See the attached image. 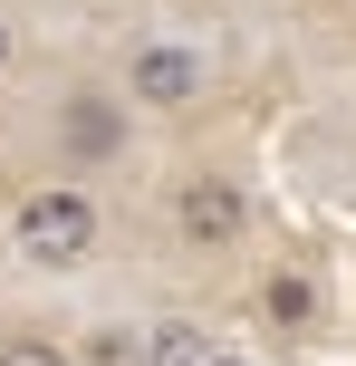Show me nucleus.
Wrapping results in <instances>:
<instances>
[{"label": "nucleus", "instance_id": "obj_1", "mask_svg": "<svg viewBox=\"0 0 356 366\" xmlns=\"http://www.w3.org/2000/svg\"><path fill=\"white\" fill-rule=\"evenodd\" d=\"M10 251L29 260V270H77V260L96 251V202L77 193V183H29V193L10 202Z\"/></svg>", "mask_w": 356, "mask_h": 366}, {"label": "nucleus", "instance_id": "obj_2", "mask_svg": "<svg viewBox=\"0 0 356 366\" xmlns=\"http://www.w3.org/2000/svg\"><path fill=\"white\" fill-rule=\"evenodd\" d=\"M212 97V58L193 49V39H145V49L126 58V107L145 116H193Z\"/></svg>", "mask_w": 356, "mask_h": 366}, {"label": "nucleus", "instance_id": "obj_3", "mask_svg": "<svg viewBox=\"0 0 356 366\" xmlns=\"http://www.w3.org/2000/svg\"><path fill=\"white\" fill-rule=\"evenodd\" d=\"M173 232H183L193 251H231V241L250 232V193L231 174H183L173 183Z\"/></svg>", "mask_w": 356, "mask_h": 366}, {"label": "nucleus", "instance_id": "obj_4", "mask_svg": "<svg viewBox=\"0 0 356 366\" xmlns=\"http://www.w3.org/2000/svg\"><path fill=\"white\" fill-rule=\"evenodd\" d=\"M260 318H270L280 337H308V328L327 318V290H318V280L299 270V260H280V270L260 280Z\"/></svg>", "mask_w": 356, "mask_h": 366}, {"label": "nucleus", "instance_id": "obj_5", "mask_svg": "<svg viewBox=\"0 0 356 366\" xmlns=\"http://www.w3.org/2000/svg\"><path fill=\"white\" fill-rule=\"evenodd\" d=\"M58 126H68V145L77 154H126V107H116V97H68V116H58Z\"/></svg>", "mask_w": 356, "mask_h": 366}, {"label": "nucleus", "instance_id": "obj_6", "mask_svg": "<svg viewBox=\"0 0 356 366\" xmlns=\"http://www.w3.org/2000/svg\"><path fill=\"white\" fill-rule=\"evenodd\" d=\"M135 357H145V366H212V347H203L193 318H154V328L135 337Z\"/></svg>", "mask_w": 356, "mask_h": 366}, {"label": "nucleus", "instance_id": "obj_7", "mask_svg": "<svg viewBox=\"0 0 356 366\" xmlns=\"http://www.w3.org/2000/svg\"><path fill=\"white\" fill-rule=\"evenodd\" d=\"M77 366H145V357H135V337H126V328H87Z\"/></svg>", "mask_w": 356, "mask_h": 366}, {"label": "nucleus", "instance_id": "obj_8", "mask_svg": "<svg viewBox=\"0 0 356 366\" xmlns=\"http://www.w3.org/2000/svg\"><path fill=\"white\" fill-rule=\"evenodd\" d=\"M0 366H77V357H58V347H0Z\"/></svg>", "mask_w": 356, "mask_h": 366}, {"label": "nucleus", "instance_id": "obj_9", "mask_svg": "<svg viewBox=\"0 0 356 366\" xmlns=\"http://www.w3.org/2000/svg\"><path fill=\"white\" fill-rule=\"evenodd\" d=\"M10 49H19V29H10V10H0V77H10Z\"/></svg>", "mask_w": 356, "mask_h": 366}]
</instances>
